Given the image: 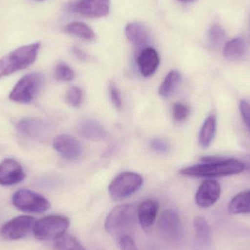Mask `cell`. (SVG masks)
<instances>
[{
  "label": "cell",
  "instance_id": "6da1fadb",
  "mask_svg": "<svg viewBox=\"0 0 250 250\" xmlns=\"http://www.w3.org/2000/svg\"><path fill=\"white\" fill-rule=\"evenodd\" d=\"M202 161L203 164L185 167L179 173L193 177L214 178L238 174L245 170L243 162L235 159L206 157L202 158Z\"/></svg>",
  "mask_w": 250,
  "mask_h": 250
},
{
  "label": "cell",
  "instance_id": "7a4b0ae2",
  "mask_svg": "<svg viewBox=\"0 0 250 250\" xmlns=\"http://www.w3.org/2000/svg\"><path fill=\"white\" fill-rule=\"evenodd\" d=\"M40 42L19 47L0 59V79L33 64L38 57Z\"/></svg>",
  "mask_w": 250,
  "mask_h": 250
},
{
  "label": "cell",
  "instance_id": "3957f363",
  "mask_svg": "<svg viewBox=\"0 0 250 250\" xmlns=\"http://www.w3.org/2000/svg\"><path fill=\"white\" fill-rule=\"evenodd\" d=\"M137 220V208L135 206H117L110 211L105 219V230L111 236L120 239L135 226Z\"/></svg>",
  "mask_w": 250,
  "mask_h": 250
},
{
  "label": "cell",
  "instance_id": "277c9868",
  "mask_svg": "<svg viewBox=\"0 0 250 250\" xmlns=\"http://www.w3.org/2000/svg\"><path fill=\"white\" fill-rule=\"evenodd\" d=\"M70 225L68 217L53 214L36 220L32 232L34 236L39 240L56 241L66 233Z\"/></svg>",
  "mask_w": 250,
  "mask_h": 250
},
{
  "label": "cell",
  "instance_id": "5b68a950",
  "mask_svg": "<svg viewBox=\"0 0 250 250\" xmlns=\"http://www.w3.org/2000/svg\"><path fill=\"white\" fill-rule=\"evenodd\" d=\"M142 176L133 172H124L113 179L108 188L111 198L116 201L133 195L142 187Z\"/></svg>",
  "mask_w": 250,
  "mask_h": 250
},
{
  "label": "cell",
  "instance_id": "8992f818",
  "mask_svg": "<svg viewBox=\"0 0 250 250\" xmlns=\"http://www.w3.org/2000/svg\"><path fill=\"white\" fill-rule=\"evenodd\" d=\"M43 83V77L40 73H30L19 81L10 92V99L21 104H29L38 95Z\"/></svg>",
  "mask_w": 250,
  "mask_h": 250
},
{
  "label": "cell",
  "instance_id": "52a82bcc",
  "mask_svg": "<svg viewBox=\"0 0 250 250\" xmlns=\"http://www.w3.org/2000/svg\"><path fill=\"white\" fill-rule=\"evenodd\" d=\"M12 203L18 209L29 213H42L49 209V201L40 194L29 189H20L13 194Z\"/></svg>",
  "mask_w": 250,
  "mask_h": 250
},
{
  "label": "cell",
  "instance_id": "ba28073f",
  "mask_svg": "<svg viewBox=\"0 0 250 250\" xmlns=\"http://www.w3.org/2000/svg\"><path fill=\"white\" fill-rule=\"evenodd\" d=\"M35 219L27 215L19 216L4 224L0 234L6 240H19L23 239L32 230Z\"/></svg>",
  "mask_w": 250,
  "mask_h": 250
},
{
  "label": "cell",
  "instance_id": "9c48e42d",
  "mask_svg": "<svg viewBox=\"0 0 250 250\" xmlns=\"http://www.w3.org/2000/svg\"><path fill=\"white\" fill-rule=\"evenodd\" d=\"M162 236L171 242L180 240L182 237V225L179 214L173 209H167L162 213L158 223Z\"/></svg>",
  "mask_w": 250,
  "mask_h": 250
},
{
  "label": "cell",
  "instance_id": "30bf717a",
  "mask_svg": "<svg viewBox=\"0 0 250 250\" xmlns=\"http://www.w3.org/2000/svg\"><path fill=\"white\" fill-rule=\"evenodd\" d=\"M73 13L88 18H102L110 11V0H79L68 5Z\"/></svg>",
  "mask_w": 250,
  "mask_h": 250
},
{
  "label": "cell",
  "instance_id": "8fae6325",
  "mask_svg": "<svg viewBox=\"0 0 250 250\" xmlns=\"http://www.w3.org/2000/svg\"><path fill=\"white\" fill-rule=\"evenodd\" d=\"M221 195V187L214 179H206L195 195L197 205L203 208H209L216 204Z\"/></svg>",
  "mask_w": 250,
  "mask_h": 250
},
{
  "label": "cell",
  "instance_id": "7c38bea8",
  "mask_svg": "<svg viewBox=\"0 0 250 250\" xmlns=\"http://www.w3.org/2000/svg\"><path fill=\"white\" fill-rule=\"evenodd\" d=\"M54 149L69 160H74L79 158L82 154V147L80 143L69 135H58L53 143Z\"/></svg>",
  "mask_w": 250,
  "mask_h": 250
},
{
  "label": "cell",
  "instance_id": "4fadbf2b",
  "mask_svg": "<svg viewBox=\"0 0 250 250\" xmlns=\"http://www.w3.org/2000/svg\"><path fill=\"white\" fill-rule=\"evenodd\" d=\"M21 165L16 160L7 159L0 163V185L10 186L20 183L24 179Z\"/></svg>",
  "mask_w": 250,
  "mask_h": 250
},
{
  "label": "cell",
  "instance_id": "5bb4252c",
  "mask_svg": "<svg viewBox=\"0 0 250 250\" xmlns=\"http://www.w3.org/2000/svg\"><path fill=\"white\" fill-rule=\"evenodd\" d=\"M159 204L153 199L143 201L137 208V218L142 229L148 230L152 227L159 211Z\"/></svg>",
  "mask_w": 250,
  "mask_h": 250
},
{
  "label": "cell",
  "instance_id": "9a60e30c",
  "mask_svg": "<svg viewBox=\"0 0 250 250\" xmlns=\"http://www.w3.org/2000/svg\"><path fill=\"white\" fill-rule=\"evenodd\" d=\"M137 64L141 75L144 77L152 76L158 68L160 57L154 48H144L137 58Z\"/></svg>",
  "mask_w": 250,
  "mask_h": 250
},
{
  "label": "cell",
  "instance_id": "2e32d148",
  "mask_svg": "<svg viewBox=\"0 0 250 250\" xmlns=\"http://www.w3.org/2000/svg\"><path fill=\"white\" fill-rule=\"evenodd\" d=\"M17 128L21 132L34 138H41L48 132V125L38 119L26 118L18 123Z\"/></svg>",
  "mask_w": 250,
  "mask_h": 250
},
{
  "label": "cell",
  "instance_id": "e0dca14e",
  "mask_svg": "<svg viewBox=\"0 0 250 250\" xmlns=\"http://www.w3.org/2000/svg\"><path fill=\"white\" fill-rule=\"evenodd\" d=\"M78 130L83 137L92 141H100L106 136V132L101 124L90 118H83L79 122Z\"/></svg>",
  "mask_w": 250,
  "mask_h": 250
},
{
  "label": "cell",
  "instance_id": "ac0fdd59",
  "mask_svg": "<svg viewBox=\"0 0 250 250\" xmlns=\"http://www.w3.org/2000/svg\"><path fill=\"white\" fill-rule=\"evenodd\" d=\"M125 35L128 41L135 46H143L148 42V32L139 23H130L126 25Z\"/></svg>",
  "mask_w": 250,
  "mask_h": 250
},
{
  "label": "cell",
  "instance_id": "d6986e66",
  "mask_svg": "<svg viewBox=\"0 0 250 250\" xmlns=\"http://www.w3.org/2000/svg\"><path fill=\"white\" fill-rule=\"evenodd\" d=\"M217 129V119L210 115L206 119L199 134V144L201 148H207L214 140Z\"/></svg>",
  "mask_w": 250,
  "mask_h": 250
},
{
  "label": "cell",
  "instance_id": "ffe728a7",
  "mask_svg": "<svg viewBox=\"0 0 250 250\" xmlns=\"http://www.w3.org/2000/svg\"><path fill=\"white\" fill-rule=\"evenodd\" d=\"M229 211L231 214L250 213V189L236 195L229 204Z\"/></svg>",
  "mask_w": 250,
  "mask_h": 250
},
{
  "label": "cell",
  "instance_id": "44dd1931",
  "mask_svg": "<svg viewBox=\"0 0 250 250\" xmlns=\"http://www.w3.org/2000/svg\"><path fill=\"white\" fill-rule=\"evenodd\" d=\"M246 51V44L242 38H236L225 45L223 55L229 60H234L243 57Z\"/></svg>",
  "mask_w": 250,
  "mask_h": 250
},
{
  "label": "cell",
  "instance_id": "7402d4cb",
  "mask_svg": "<svg viewBox=\"0 0 250 250\" xmlns=\"http://www.w3.org/2000/svg\"><path fill=\"white\" fill-rule=\"evenodd\" d=\"M181 79L180 73L176 70L169 72L159 88V95L164 98H169L176 90Z\"/></svg>",
  "mask_w": 250,
  "mask_h": 250
},
{
  "label": "cell",
  "instance_id": "603a6c76",
  "mask_svg": "<svg viewBox=\"0 0 250 250\" xmlns=\"http://www.w3.org/2000/svg\"><path fill=\"white\" fill-rule=\"evenodd\" d=\"M193 227L197 244L206 245L210 239V227L208 221L202 216H197L194 219Z\"/></svg>",
  "mask_w": 250,
  "mask_h": 250
},
{
  "label": "cell",
  "instance_id": "cb8c5ba5",
  "mask_svg": "<svg viewBox=\"0 0 250 250\" xmlns=\"http://www.w3.org/2000/svg\"><path fill=\"white\" fill-rule=\"evenodd\" d=\"M65 31L70 35H74L83 41H93L95 34L92 29L86 23L82 22H73L65 26Z\"/></svg>",
  "mask_w": 250,
  "mask_h": 250
},
{
  "label": "cell",
  "instance_id": "d4e9b609",
  "mask_svg": "<svg viewBox=\"0 0 250 250\" xmlns=\"http://www.w3.org/2000/svg\"><path fill=\"white\" fill-rule=\"evenodd\" d=\"M55 248L57 250H86L74 236L67 233L56 240Z\"/></svg>",
  "mask_w": 250,
  "mask_h": 250
},
{
  "label": "cell",
  "instance_id": "484cf974",
  "mask_svg": "<svg viewBox=\"0 0 250 250\" xmlns=\"http://www.w3.org/2000/svg\"><path fill=\"white\" fill-rule=\"evenodd\" d=\"M226 38V32L220 25H212L208 32V41L211 47H218Z\"/></svg>",
  "mask_w": 250,
  "mask_h": 250
},
{
  "label": "cell",
  "instance_id": "4316f807",
  "mask_svg": "<svg viewBox=\"0 0 250 250\" xmlns=\"http://www.w3.org/2000/svg\"><path fill=\"white\" fill-rule=\"evenodd\" d=\"M54 76L56 79L62 82H70L75 77V73L68 65L60 63L56 67L54 70Z\"/></svg>",
  "mask_w": 250,
  "mask_h": 250
},
{
  "label": "cell",
  "instance_id": "83f0119b",
  "mask_svg": "<svg viewBox=\"0 0 250 250\" xmlns=\"http://www.w3.org/2000/svg\"><path fill=\"white\" fill-rule=\"evenodd\" d=\"M82 99H83V92L82 89L77 86H72L66 93V102L71 106H79L82 103Z\"/></svg>",
  "mask_w": 250,
  "mask_h": 250
},
{
  "label": "cell",
  "instance_id": "f1b7e54d",
  "mask_svg": "<svg viewBox=\"0 0 250 250\" xmlns=\"http://www.w3.org/2000/svg\"><path fill=\"white\" fill-rule=\"evenodd\" d=\"M173 117L175 121L183 122L189 115L190 110L188 105L181 103H176L173 106Z\"/></svg>",
  "mask_w": 250,
  "mask_h": 250
},
{
  "label": "cell",
  "instance_id": "f546056e",
  "mask_svg": "<svg viewBox=\"0 0 250 250\" xmlns=\"http://www.w3.org/2000/svg\"><path fill=\"white\" fill-rule=\"evenodd\" d=\"M110 97L114 106L117 108H121L123 106V99L121 94L117 86L114 83H110L109 86Z\"/></svg>",
  "mask_w": 250,
  "mask_h": 250
},
{
  "label": "cell",
  "instance_id": "4dcf8cb0",
  "mask_svg": "<svg viewBox=\"0 0 250 250\" xmlns=\"http://www.w3.org/2000/svg\"><path fill=\"white\" fill-rule=\"evenodd\" d=\"M239 109H240L242 119L250 131V103L249 101H241L239 103Z\"/></svg>",
  "mask_w": 250,
  "mask_h": 250
},
{
  "label": "cell",
  "instance_id": "1f68e13d",
  "mask_svg": "<svg viewBox=\"0 0 250 250\" xmlns=\"http://www.w3.org/2000/svg\"><path fill=\"white\" fill-rule=\"evenodd\" d=\"M119 242L121 250H138L133 239L128 234L121 236L119 239Z\"/></svg>",
  "mask_w": 250,
  "mask_h": 250
},
{
  "label": "cell",
  "instance_id": "d6a6232c",
  "mask_svg": "<svg viewBox=\"0 0 250 250\" xmlns=\"http://www.w3.org/2000/svg\"><path fill=\"white\" fill-rule=\"evenodd\" d=\"M151 147L156 151L160 153H166L168 151L170 146L168 143L161 138H154L151 141Z\"/></svg>",
  "mask_w": 250,
  "mask_h": 250
},
{
  "label": "cell",
  "instance_id": "836d02e7",
  "mask_svg": "<svg viewBox=\"0 0 250 250\" xmlns=\"http://www.w3.org/2000/svg\"><path fill=\"white\" fill-rule=\"evenodd\" d=\"M73 52L78 58L80 59V60H86L88 58L87 54L84 52V51L81 50L80 48H73Z\"/></svg>",
  "mask_w": 250,
  "mask_h": 250
},
{
  "label": "cell",
  "instance_id": "e575fe53",
  "mask_svg": "<svg viewBox=\"0 0 250 250\" xmlns=\"http://www.w3.org/2000/svg\"><path fill=\"white\" fill-rule=\"evenodd\" d=\"M242 162L245 164V169H249L250 170V156L245 157V160Z\"/></svg>",
  "mask_w": 250,
  "mask_h": 250
},
{
  "label": "cell",
  "instance_id": "d590c367",
  "mask_svg": "<svg viewBox=\"0 0 250 250\" xmlns=\"http://www.w3.org/2000/svg\"><path fill=\"white\" fill-rule=\"evenodd\" d=\"M179 1H182V2H190V1H193L195 0H179Z\"/></svg>",
  "mask_w": 250,
  "mask_h": 250
}]
</instances>
